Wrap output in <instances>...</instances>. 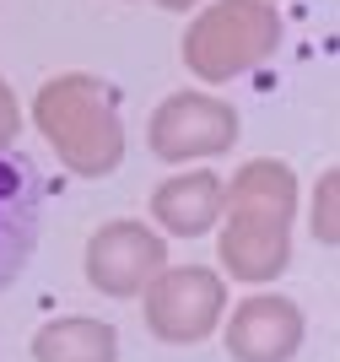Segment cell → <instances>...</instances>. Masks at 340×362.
<instances>
[{
    "mask_svg": "<svg viewBox=\"0 0 340 362\" xmlns=\"http://www.w3.org/2000/svg\"><path fill=\"white\" fill-rule=\"evenodd\" d=\"M292 216H297V173L276 157H254L222 184L216 216V255L233 281H276L292 265Z\"/></svg>",
    "mask_w": 340,
    "mask_h": 362,
    "instance_id": "6da1fadb",
    "label": "cell"
},
{
    "mask_svg": "<svg viewBox=\"0 0 340 362\" xmlns=\"http://www.w3.org/2000/svg\"><path fill=\"white\" fill-rule=\"evenodd\" d=\"M146 141L163 163H194V157H222L238 141V108L211 92H173L157 103L146 124Z\"/></svg>",
    "mask_w": 340,
    "mask_h": 362,
    "instance_id": "5b68a950",
    "label": "cell"
},
{
    "mask_svg": "<svg viewBox=\"0 0 340 362\" xmlns=\"http://www.w3.org/2000/svg\"><path fill=\"white\" fill-rule=\"evenodd\" d=\"M33 124L76 179H103L124 163V119H119L114 87L103 76H49L33 98Z\"/></svg>",
    "mask_w": 340,
    "mask_h": 362,
    "instance_id": "7a4b0ae2",
    "label": "cell"
},
{
    "mask_svg": "<svg viewBox=\"0 0 340 362\" xmlns=\"http://www.w3.org/2000/svg\"><path fill=\"white\" fill-rule=\"evenodd\" d=\"M303 308L276 292H254L227 319V357L233 362H292L303 346Z\"/></svg>",
    "mask_w": 340,
    "mask_h": 362,
    "instance_id": "ba28073f",
    "label": "cell"
},
{
    "mask_svg": "<svg viewBox=\"0 0 340 362\" xmlns=\"http://www.w3.org/2000/svg\"><path fill=\"white\" fill-rule=\"evenodd\" d=\"M163 265H168V243L146 222L119 216V222H103L87 238V281L103 298H141Z\"/></svg>",
    "mask_w": 340,
    "mask_h": 362,
    "instance_id": "8992f818",
    "label": "cell"
},
{
    "mask_svg": "<svg viewBox=\"0 0 340 362\" xmlns=\"http://www.w3.org/2000/svg\"><path fill=\"white\" fill-rule=\"evenodd\" d=\"M33 362H119V330L108 319H49L33 335Z\"/></svg>",
    "mask_w": 340,
    "mask_h": 362,
    "instance_id": "30bf717a",
    "label": "cell"
},
{
    "mask_svg": "<svg viewBox=\"0 0 340 362\" xmlns=\"http://www.w3.org/2000/svg\"><path fill=\"white\" fill-rule=\"evenodd\" d=\"M222 184L227 179H216L211 168H189V173L163 179L151 189V216H157V227L173 233V238H200V233H211L216 216H222Z\"/></svg>",
    "mask_w": 340,
    "mask_h": 362,
    "instance_id": "9c48e42d",
    "label": "cell"
},
{
    "mask_svg": "<svg viewBox=\"0 0 340 362\" xmlns=\"http://www.w3.org/2000/svg\"><path fill=\"white\" fill-rule=\"evenodd\" d=\"M281 44V11L270 0H211L184 33V65L222 87L259 71Z\"/></svg>",
    "mask_w": 340,
    "mask_h": 362,
    "instance_id": "3957f363",
    "label": "cell"
},
{
    "mask_svg": "<svg viewBox=\"0 0 340 362\" xmlns=\"http://www.w3.org/2000/svg\"><path fill=\"white\" fill-rule=\"evenodd\" d=\"M157 6H168V11H189V6H200V0H157Z\"/></svg>",
    "mask_w": 340,
    "mask_h": 362,
    "instance_id": "4fadbf2b",
    "label": "cell"
},
{
    "mask_svg": "<svg viewBox=\"0 0 340 362\" xmlns=\"http://www.w3.org/2000/svg\"><path fill=\"white\" fill-rule=\"evenodd\" d=\"M16 136H22V108H16L11 87H6V76H0V151L16 146Z\"/></svg>",
    "mask_w": 340,
    "mask_h": 362,
    "instance_id": "7c38bea8",
    "label": "cell"
},
{
    "mask_svg": "<svg viewBox=\"0 0 340 362\" xmlns=\"http://www.w3.org/2000/svg\"><path fill=\"white\" fill-rule=\"evenodd\" d=\"M141 298H146V330L168 346L206 341L227 314V281L211 265H163Z\"/></svg>",
    "mask_w": 340,
    "mask_h": 362,
    "instance_id": "277c9868",
    "label": "cell"
},
{
    "mask_svg": "<svg viewBox=\"0 0 340 362\" xmlns=\"http://www.w3.org/2000/svg\"><path fill=\"white\" fill-rule=\"evenodd\" d=\"M335 195H340V173L329 168L324 179H319V195H313V238L335 249L340 243V211H335Z\"/></svg>",
    "mask_w": 340,
    "mask_h": 362,
    "instance_id": "8fae6325",
    "label": "cell"
},
{
    "mask_svg": "<svg viewBox=\"0 0 340 362\" xmlns=\"http://www.w3.org/2000/svg\"><path fill=\"white\" fill-rule=\"evenodd\" d=\"M44 233V173L28 151H0V292L16 287Z\"/></svg>",
    "mask_w": 340,
    "mask_h": 362,
    "instance_id": "52a82bcc",
    "label": "cell"
}]
</instances>
